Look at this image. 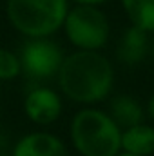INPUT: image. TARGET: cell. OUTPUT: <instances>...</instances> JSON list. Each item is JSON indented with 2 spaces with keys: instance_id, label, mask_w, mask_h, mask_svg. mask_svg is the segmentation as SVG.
<instances>
[{
  "instance_id": "cell-1",
  "label": "cell",
  "mask_w": 154,
  "mask_h": 156,
  "mask_svg": "<svg viewBox=\"0 0 154 156\" xmlns=\"http://www.w3.org/2000/svg\"><path fill=\"white\" fill-rule=\"evenodd\" d=\"M56 76L65 98L83 105H94L111 94L114 67L100 51L78 49L64 58Z\"/></svg>"
},
{
  "instance_id": "cell-2",
  "label": "cell",
  "mask_w": 154,
  "mask_h": 156,
  "mask_svg": "<svg viewBox=\"0 0 154 156\" xmlns=\"http://www.w3.org/2000/svg\"><path fill=\"white\" fill-rule=\"evenodd\" d=\"M71 142L82 156H118L121 153V129L94 107L80 109L71 120Z\"/></svg>"
},
{
  "instance_id": "cell-3",
  "label": "cell",
  "mask_w": 154,
  "mask_h": 156,
  "mask_svg": "<svg viewBox=\"0 0 154 156\" xmlns=\"http://www.w3.org/2000/svg\"><path fill=\"white\" fill-rule=\"evenodd\" d=\"M69 11V0H7L9 24L27 38H49L56 33Z\"/></svg>"
},
{
  "instance_id": "cell-4",
  "label": "cell",
  "mask_w": 154,
  "mask_h": 156,
  "mask_svg": "<svg viewBox=\"0 0 154 156\" xmlns=\"http://www.w3.org/2000/svg\"><path fill=\"white\" fill-rule=\"evenodd\" d=\"M64 31L67 40L76 47L85 51H100L111 35L109 20L98 5L76 4L67 11L64 20Z\"/></svg>"
},
{
  "instance_id": "cell-5",
  "label": "cell",
  "mask_w": 154,
  "mask_h": 156,
  "mask_svg": "<svg viewBox=\"0 0 154 156\" xmlns=\"http://www.w3.org/2000/svg\"><path fill=\"white\" fill-rule=\"evenodd\" d=\"M18 56L22 64V73L33 82L56 76L65 58L62 47L49 38H27Z\"/></svg>"
},
{
  "instance_id": "cell-6",
  "label": "cell",
  "mask_w": 154,
  "mask_h": 156,
  "mask_svg": "<svg viewBox=\"0 0 154 156\" xmlns=\"http://www.w3.org/2000/svg\"><path fill=\"white\" fill-rule=\"evenodd\" d=\"M24 113L37 125H51L62 115V98L45 85H33L24 98Z\"/></svg>"
},
{
  "instance_id": "cell-7",
  "label": "cell",
  "mask_w": 154,
  "mask_h": 156,
  "mask_svg": "<svg viewBox=\"0 0 154 156\" xmlns=\"http://www.w3.org/2000/svg\"><path fill=\"white\" fill-rule=\"evenodd\" d=\"M11 156H69L65 144L53 133L35 131L22 136Z\"/></svg>"
},
{
  "instance_id": "cell-8",
  "label": "cell",
  "mask_w": 154,
  "mask_h": 156,
  "mask_svg": "<svg viewBox=\"0 0 154 156\" xmlns=\"http://www.w3.org/2000/svg\"><path fill=\"white\" fill-rule=\"evenodd\" d=\"M149 51H151L149 33L136 26H131L123 31L121 38L118 42L116 58L120 60V64L132 67V66H138L140 62H143Z\"/></svg>"
},
{
  "instance_id": "cell-9",
  "label": "cell",
  "mask_w": 154,
  "mask_h": 156,
  "mask_svg": "<svg viewBox=\"0 0 154 156\" xmlns=\"http://www.w3.org/2000/svg\"><path fill=\"white\" fill-rule=\"evenodd\" d=\"M121 151L134 156L154 154V127L147 123H138L121 129Z\"/></svg>"
},
{
  "instance_id": "cell-10",
  "label": "cell",
  "mask_w": 154,
  "mask_h": 156,
  "mask_svg": "<svg viewBox=\"0 0 154 156\" xmlns=\"http://www.w3.org/2000/svg\"><path fill=\"white\" fill-rule=\"evenodd\" d=\"M109 116L120 129H127L143 122V107L131 94H116L109 102Z\"/></svg>"
},
{
  "instance_id": "cell-11",
  "label": "cell",
  "mask_w": 154,
  "mask_h": 156,
  "mask_svg": "<svg viewBox=\"0 0 154 156\" xmlns=\"http://www.w3.org/2000/svg\"><path fill=\"white\" fill-rule=\"evenodd\" d=\"M131 26L154 33V0H120Z\"/></svg>"
},
{
  "instance_id": "cell-12",
  "label": "cell",
  "mask_w": 154,
  "mask_h": 156,
  "mask_svg": "<svg viewBox=\"0 0 154 156\" xmlns=\"http://www.w3.org/2000/svg\"><path fill=\"white\" fill-rule=\"evenodd\" d=\"M22 75L20 56L9 49H0V80L7 82Z\"/></svg>"
},
{
  "instance_id": "cell-13",
  "label": "cell",
  "mask_w": 154,
  "mask_h": 156,
  "mask_svg": "<svg viewBox=\"0 0 154 156\" xmlns=\"http://www.w3.org/2000/svg\"><path fill=\"white\" fill-rule=\"evenodd\" d=\"M75 4H83V5H100L107 0H73Z\"/></svg>"
},
{
  "instance_id": "cell-14",
  "label": "cell",
  "mask_w": 154,
  "mask_h": 156,
  "mask_svg": "<svg viewBox=\"0 0 154 156\" xmlns=\"http://www.w3.org/2000/svg\"><path fill=\"white\" fill-rule=\"evenodd\" d=\"M147 113H149V116L154 120V93L151 94V98H149V102H147Z\"/></svg>"
},
{
  "instance_id": "cell-15",
  "label": "cell",
  "mask_w": 154,
  "mask_h": 156,
  "mask_svg": "<svg viewBox=\"0 0 154 156\" xmlns=\"http://www.w3.org/2000/svg\"><path fill=\"white\" fill-rule=\"evenodd\" d=\"M151 53H152V56H154V38H152V42H151Z\"/></svg>"
},
{
  "instance_id": "cell-16",
  "label": "cell",
  "mask_w": 154,
  "mask_h": 156,
  "mask_svg": "<svg viewBox=\"0 0 154 156\" xmlns=\"http://www.w3.org/2000/svg\"><path fill=\"white\" fill-rule=\"evenodd\" d=\"M118 156H134V154H129V153H123V151H121V153H120Z\"/></svg>"
},
{
  "instance_id": "cell-17",
  "label": "cell",
  "mask_w": 154,
  "mask_h": 156,
  "mask_svg": "<svg viewBox=\"0 0 154 156\" xmlns=\"http://www.w3.org/2000/svg\"><path fill=\"white\" fill-rule=\"evenodd\" d=\"M0 156H5V154H4V153H0Z\"/></svg>"
}]
</instances>
